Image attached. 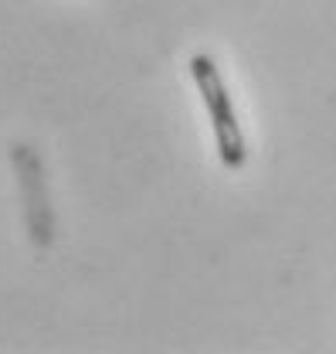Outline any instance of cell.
<instances>
[{
  "instance_id": "6da1fadb",
  "label": "cell",
  "mask_w": 336,
  "mask_h": 354,
  "mask_svg": "<svg viewBox=\"0 0 336 354\" xmlns=\"http://www.w3.org/2000/svg\"><path fill=\"white\" fill-rule=\"evenodd\" d=\"M190 79L204 99V109H208L210 130H214V143H217V157L228 171H241L245 160H248V147H245V133L241 123L235 116V106H231V95L224 88V79L214 65V58L208 55H194L190 58Z\"/></svg>"
}]
</instances>
